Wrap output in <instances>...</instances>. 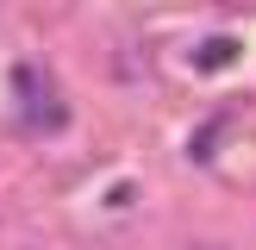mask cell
Segmentation results:
<instances>
[{
  "label": "cell",
  "instance_id": "cell-2",
  "mask_svg": "<svg viewBox=\"0 0 256 250\" xmlns=\"http://www.w3.org/2000/svg\"><path fill=\"white\" fill-rule=\"evenodd\" d=\"M194 62H200V69H225V62H232V38H212V44L200 50Z\"/></svg>",
  "mask_w": 256,
  "mask_h": 250
},
{
  "label": "cell",
  "instance_id": "cell-1",
  "mask_svg": "<svg viewBox=\"0 0 256 250\" xmlns=\"http://www.w3.org/2000/svg\"><path fill=\"white\" fill-rule=\"evenodd\" d=\"M12 82H19V94H25V119H32V125H50V132H56V125L69 119V112H62V94H56V88H50L44 75L32 69V62H25Z\"/></svg>",
  "mask_w": 256,
  "mask_h": 250
}]
</instances>
